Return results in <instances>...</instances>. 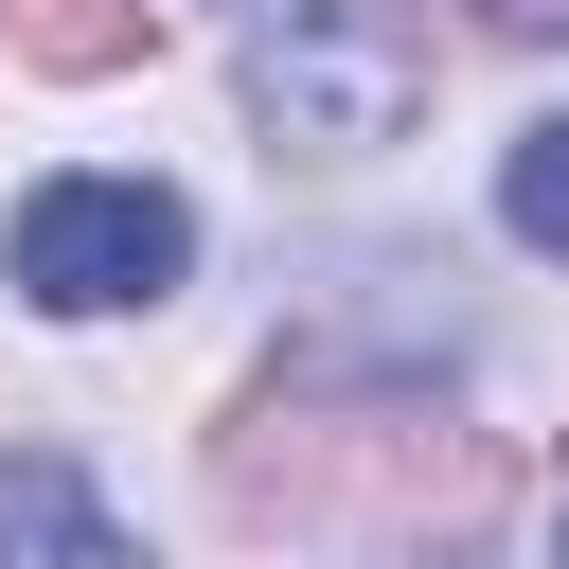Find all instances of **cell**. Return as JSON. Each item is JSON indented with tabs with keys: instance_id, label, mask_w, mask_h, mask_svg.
Masks as SVG:
<instances>
[{
	"instance_id": "277c9868",
	"label": "cell",
	"mask_w": 569,
	"mask_h": 569,
	"mask_svg": "<svg viewBox=\"0 0 569 569\" xmlns=\"http://www.w3.org/2000/svg\"><path fill=\"white\" fill-rule=\"evenodd\" d=\"M0 36L36 71H142L160 53V0H0Z\"/></svg>"
},
{
	"instance_id": "52a82bcc",
	"label": "cell",
	"mask_w": 569,
	"mask_h": 569,
	"mask_svg": "<svg viewBox=\"0 0 569 569\" xmlns=\"http://www.w3.org/2000/svg\"><path fill=\"white\" fill-rule=\"evenodd\" d=\"M0 569H18V551H0Z\"/></svg>"
},
{
	"instance_id": "3957f363",
	"label": "cell",
	"mask_w": 569,
	"mask_h": 569,
	"mask_svg": "<svg viewBox=\"0 0 569 569\" xmlns=\"http://www.w3.org/2000/svg\"><path fill=\"white\" fill-rule=\"evenodd\" d=\"M0 551H18V569H142V551L89 516L71 462H0Z\"/></svg>"
},
{
	"instance_id": "5b68a950",
	"label": "cell",
	"mask_w": 569,
	"mask_h": 569,
	"mask_svg": "<svg viewBox=\"0 0 569 569\" xmlns=\"http://www.w3.org/2000/svg\"><path fill=\"white\" fill-rule=\"evenodd\" d=\"M498 213H516V249H569V107L498 160Z\"/></svg>"
},
{
	"instance_id": "7a4b0ae2",
	"label": "cell",
	"mask_w": 569,
	"mask_h": 569,
	"mask_svg": "<svg viewBox=\"0 0 569 569\" xmlns=\"http://www.w3.org/2000/svg\"><path fill=\"white\" fill-rule=\"evenodd\" d=\"M178 267H196V213L160 178H36L18 196V302H53V320H124Z\"/></svg>"
},
{
	"instance_id": "6da1fadb",
	"label": "cell",
	"mask_w": 569,
	"mask_h": 569,
	"mask_svg": "<svg viewBox=\"0 0 569 569\" xmlns=\"http://www.w3.org/2000/svg\"><path fill=\"white\" fill-rule=\"evenodd\" d=\"M249 107H267L302 160H373V142H409V107H427V36H409V0H267V18H249Z\"/></svg>"
},
{
	"instance_id": "8992f818",
	"label": "cell",
	"mask_w": 569,
	"mask_h": 569,
	"mask_svg": "<svg viewBox=\"0 0 569 569\" xmlns=\"http://www.w3.org/2000/svg\"><path fill=\"white\" fill-rule=\"evenodd\" d=\"M480 18H498V36H569V0H480Z\"/></svg>"
}]
</instances>
